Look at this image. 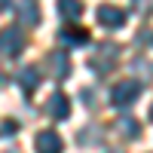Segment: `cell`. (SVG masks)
I'll return each instance as SVG.
<instances>
[{
  "mask_svg": "<svg viewBox=\"0 0 153 153\" xmlns=\"http://www.w3.org/2000/svg\"><path fill=\"white\" fill-rule=\"evenodd\" d=\"M138 95H141V83L138 80H123V83H117L110 89V104L113 107H129Z\"/></svg>",
  "mask_w": 153,
  "mask_h": 153,
  "instance_id": "1",
  "label": "cell"
},
{
  "mask_svg": "<svg viewBox=\"0 0 153 153\" xmlns=\"http://www.w3.org/2000/svg\"><path fill=\"white\" fill-rule=\"evenodd\" d=\"M46 74L52 80H68L71 76V58H68L65 49H52L46 55Z\"/></svg>",
  "mask_w": 153,
  "mask_h": 153,
  "instance_id": "2",
  "label": "cell"
},
{
  "mask_svg": "<svg viewBox=\"0 0 153 153\" xmlns=\"http://www.w3.org/2000/svg\"><path fill=\"white\" fill-rule=\"evenodd\" d=\"M22 49H25V34H22V28H3V31H0V55L16 58Z\"/></svg>",
  "mask_w": 153,
  "mask_h": 153,
  "instance_id": "3",
  "label": "cell"
},
{
  "mask_svg": "<svg viewBox=\"0 0 153 153\" xmlns=\"http://www.w3.org/2000/svg\"><path fill=\"white\" fill-rule=\"evenodd\" d=\"M117 58H120V46L117 43H101L98 55L89 61V65H92V71H98V74H107L113 65H117Z\"/></svg>",
  "mask_w": 153,
  "mask_h": 153,
  "instance_id": "4",
  "label": "cell"
},
{
  "mask_svg": "<svg viewBox=\"0 0 153 153\" xmlns=\"http://www.w3.org/2000/svg\"><path fill=\"white\" fill-rule=\"evenodd\" d=\"M16 16L25 28H34V25H40V6H37V0H19L16 6Z\"/></svg>",
  "mask_w": 153,
  "mask_h": 153,
  "instance_id": "5",
  "label": "cell"
},
{
  "mask_svg": "<svg viewBox=\"0 0 153 153\" xmlns=\"http://www.w3.org/2000/svg\"><path fill=\"white\" fill-rule=\"evenodd\" d=\"M98 22L104 25V28H123L126 25V12L120 9V6H110V3H104V6H98Z\"/></svg>",
  "mask_w": 153,
  "mask_h": 153,
  "instance_id": "6",
  "label": "cell"
},
{
  "mask_svg": "<svg viewBox=\"0 0 153 153\" xmlns=\"http://www.w3.org/2000/svg\"><path fill=\"white\" fill-rule=\"evenodd\" d=\"M34 147H37V153H61L65 150V144H61V138H58V132H40L34 138Z\"/></svg>",
  "mask_w": 153,
  "mask_h": 153,
  "instance_id": "7",
  "label": "cell"
},
{
  "mask_svg": "<svg viewBox=\"0 0 153 153\" xmlns=\"http://www.w3.org/2000/svg\"><path fill=\"white\" fill-rule=\"evenodd\" d=\"M46 113H49L52 120H68V113H71V101H68V95H61V92L49 95V101H46Z\"/></svg>",
  "mask_w": 153,
  "mask_h": 153,
  "instance_id": "8",
  "label": "cell"
},
{
  "mask_svg": "<svg viewBox=\"0 0 153 153\" xmlns=\"http://www.w3.org/2000/svg\"><path fill=\"white\" fill-rule=\"evenodd\" d=\"M19 86L25 95H34L37 89H40V74H37V68H22L19 71Z\"/></svg>",
  "mask_w": 153,
  "mask_h": 153,
  "instance_id": "9",
  "label": "cell"
},
{
  "mask_svg": "<svg viewBox=\"0 0 153 153\" xmlns=\"http://www.w3.org/2000/svg\"><path fill=\"white\" fill-rule=\"evenodd\" d=\"M58 12H61L68 22H74V19L83 16V3H80V0H58Z\"/></svg>",
  "mask_w": 153,
  "mask_h": 153,
  "instance_id": "10",
  "label": "cell"
},
{
  "mask_svg": "<svg viewBox=\"0 0 153 153\" xmlns=\"http://www.w3.org/2000/svg\"><path fill=\"white\" fill-rule=\"evenodd\" d=\"M61 40H65V43H74V46H83V43L89 40V34H86L83 28H65V31H61Z\"/></svg>",
  "mask_w": 153,
  "mask_h": 153,
  "instance_id": "11",
  "label": "cell"
},
{
  "mask_svg": "<svg viewBox=\"0 0 153 153\" xmlns=\"http://www.w3.org/2000/svg\"><path fill=\"white\" fill-rule=\"evenodd\" d=\"M117 129H120V135H126V138H138V135H141V129H138V123H135L132 117L120 120V123H117Z\"/></svg>",
  "mask_w": 153,
  "mask_h": 153,
  "instance_id": "12",
  "label": "cell"
},
{
  "mask_svg": "<svg viewBox=\"0 0 153 153\" xmlns=\"http://www.w3.org/2000/svg\"><path fill=\"white\" fill-rule=\"evenodd\" d=\"M132 9L138 16H153V0H132Z\"/></svg>",
  "mask_w": 153,
  "mask_h": 153,
  "instance_id": "13",
  "label": "cell"
},
{
  "mask_svg": "<svg viewBox=\"0 0 153 153\" xmlns=\"http://www.w3.org/2000/svg\"><path fill=\"white\" fill-rule=\"evenodd\" d=\"M16 129H19V123H16V120H6V123H3V129H0V138L16 135Z\"/></svg>",
  "mask_w": 153,
  "mask_h": 153,
  "instance_id": "14",
  "label": "cell"
},
{
  "mask_svg": "<svg viewBox=\"0 0 153 153\" xmlns=\"http://www.w3.org/2000/svg\"><path fill=\"white\" fill-rule=\"evenodd\" d=\"M138 46H153V31H141L138 34Z\"/></svg>",
  "mask_w": 153,
  "mask_h": 153,
  "instance_id": "15",
  "label": "cell"
},
{
  "mask_svg": "<svg viewBox=\"0 0 153 153\" xmlns=\"http://www.w3.org/2000/svg\"><path fill=\"white\" fill-rule=\"evenodd\" d=\"M135 71H141V74H153V65H147L144 58H138V61H135Z\"/></svg>",
  "mask_w": 153,
  "mask_h": 153,
  "instance_id": "16",
  "label": "cell"
},
{
  "mask_svg": "<svg viewBox=\"0 0 153 153\" xmlns=\"http://www.w3.org/2000/svg\"><path fill=\"white\" fill-rule=\"evenodd\" d=\"M9 6H12V0H0V12H6Z\"/></svg>",
  "mask_w": 153,
  "mask_h": 153,
  "instance_id": "17",
  "label": "cell"
},
{
  "mask_svg": "<svg viewBox=\"0 0 153 153\" xmlns=\"http://www.w3.org/2000/svg\"><path fill=\"white\" fill-rule=\"evenodd\" d=\"M107 153H126V150H107Z\"/></svg>",
  "mask_w": 153,
  "mask_h": 153,
  "instance_id": "18",
  "label": "cell"
},
{
  "mask_svg": "<svg viewBox=\"0 0 153 153\" xmlns=\"http://www.w3.org/2000/svg\"><path fill=\"white\" fill-rule=\"evenodd\" d=\"M150 120H153V107H150Z\"/></svg>",
  "mask_w": 153,
  "mask_h": 153,
  "instance_id": "19",
  "label": "cell"
}]
</instances>
